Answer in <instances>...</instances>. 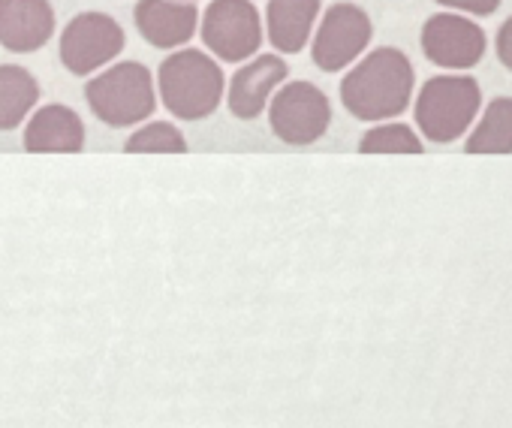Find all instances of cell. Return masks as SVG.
<instances>
[{
  "label": "cell",
  "instance_id": "cell-6",
  "mask_svg": "<svg viewBox=\"0 0 512 428\" xmlns=\"http://www.w3.org/2000/svg\"><path fill=\"white\" fill-rule=\"evenodd\" d=\"M332 124V103L314 82H287L272 94L269 127L287 145H314Z\"/></svg>",
  "mask_w": 512,
  "mask_h": 428
},
{
  "label": "cell",
  "instance_id": "cell-4",
  "mask_svg": "<svg viewBox=\"0 0 512 428\" xmlns=\"http://www.w3.org/2000/svg\"><path fill=\"white\" fill-rule=\"evenodd\" d=\"M85 100L91 112L115 130L148 121L157 109L151 70L139 61H124L94 76L85 85Z\"/></svg>",
  "mask_w": 512,
  "mask_h": 428
},
{
  "label": "cell",
  "instance_id": "cell-17",
  "mask_svg": "<svg viewBox=\"0 0 512 428\" xmlns=\"http://www.w3.org/2000/svg\"><path fill=\"white\" fill-rule=\"evenodd\" d=\"M359 151L362 154H422V136L401 121H389V124H377L371 127L362 139H359Z\"/></svg>",
  "mask_w": 512,
  "mask_h": 428
},
{
  "label": "cell",
  "instance_id": "cell-1",
  "mask_svg": "<svg viewBox=\"0 0 512 428\" xmlns=\"http://www.w3.org/2000/svg\"><path fill=\"white\" fill-rule=\"evenodd\" d=\"M413 88L416 70L410 58L395 46H383L341 79V103L359 121H392L407 112Z\"/></svg>",
  "mask_w": 512,
  "mask_h": 428
},
{
  "label": "cell",
  "instance_id": "cell-13",
  "mask_svg": "<svg viewBox=\"0 0 512 428\" xmlns=\"http://www.w3.org/2000/svg\"><path fill=\"white\" fill-rule=\"evenodd\" d=\"M22 145L31 154H76L85 148V124L64 103L43 106L28 121Z\"/></svg>",
  "mask_w": 512,
  "mask_h": 428
},
{
  "label": "cell",
  "instance_id": "cell-20",
  "mask_svg": "<svg viewBox=\"0 0 512 428\" xmlns=\"http://www.w3.org/2000/svg\"><path fill=\"white\" fill-rule=\"evenodd\" d=\"M494 52H497V61L512 73V16L500 25L497 40H494Z\"/></svg>",
  "mask_w": 512,
  "mask_h": 428
},
{
  "label": "cell",
  "instance_id": "cell-8",
  "mask_svg": "<svg viewBox=\"0 0 512 428\" xmlns=\"http://www.w3.org/2000/svg\"><path fill=\"white\" fill-rule=\"evenodd\" d=\"M419 43H422V55L434 67L449 70V73L473 70L485 58V49H488V37L473 19L461 13H449V10L425 19Z\"/></svg>",
  "mask_w": 512,
  "mask_h": 428
},
{
  "label": "cell",
  "instance_id": "cell-12",
  "mask_svg": "<svg viewBox=\"0 0 512 428\" xmlns=\"http://www.w3.org/2000/svg\"><path fill=\"white\" fill-rule=\"evenodd\" d=\"M55 34L49 0H0V46L16 55L40 52Z\"/></svg>",
  "mask_w": 512,
  "mask_h": 428
},
{
  "label": "cell",
  "instance_id": "cell-9",
  "mask_svg": "<svg viewBox=\"0 0 512 428\" xmlns=\"http://www.w3.org/2000/svg\"><path fill=\"white\" fill-rule=\"evenodd\" d=\"M124 28L106 13H79L61 34V64L73 76H88L115 61L124 49Z\"/></svg>",
  "mask_w": 512,
  "mask_h": 428
},
{
  "label": "cell",
  "instance_id": "cell-5",
  "mask_svg": "<svg viewBox=\"0 0 512 428\" xmlns=\"http://www.w3.org/2000/svg\"><path fill=\"white\" fill-rule=\"evenodd\" d=\"M199 31L205 49L223 64H241L263 49V19L250 0H211Z\"/></svg>",
  "mask_w": 512,
  "mask_h": 428
},
{
  "label": "cell",
  "instance_id": "cell-3",
  "mask_svg": "<svg viewBox=\"0 0 512 428\" xmlns=\"http://www.w3.org/2000/svg\"><path fill=\"white\" fill-rule=\"evenodd\" d=\"M482 112L479 82L467 73H440L431 76L413 106L419 133L434 145H449L461 139Z\"/></svg>",
  "mask_w": 512,
  "mask_h": 428
},
{
  "label": "cell",
  "instance_id": "cell-19",
  "mask_svg": "<svg viewBox=\"0 0 512 428\" xmlns=\"http://www.w3.org/2000/svg\"><path fill=\"white\" fill-rule=\"evenodd\" d=\"M434 4L446 7L449 13H461V16H476V19H485V16H494L500 0H434Z\"/></svg>",
  "mask_w": 512,
  "mask_h": 428
},
{
  "label": "cell",
  "instance_id": "cell-2",
  "mask_svg": "<svg viewBox=\"0 0 512 428\" xmlns=\"http://www.w3.org/2000/svg\"><path fill=\"white\" fill-rule=\"evenodd\" d=\"M157 91L172 118L205 121L220 109L226 82L220 64L211 55L199 49H178L160 64Z\"/></svg>",
  "mask_w": 512,
  "mask_h": 428
},
{
  "label": "cell",
  "instance_id": "cell-15",
  "mask_svg": "<svg viewBox=\"0 0 512 428\" xmlns=\"http://www.w3.org/2000/svg\"><path fill=\"white\" fill-rule=\"evenodd\" d=\"M40 103V82L19 64H0V130H16Z\"/></svg>",
  "mask_w": 512,
  "mask_h": 428
},
{
  "label": "cell",
  "instance_id": "cell-7",
  "mask_svg": "<svg viewBox=\"0 0 512 428\" xmlns=\"http://www.w3.org/2000/svg\"><path fill=\"white\" fill-rule=\"evenodd\" d=\"M371 37H374L371 16L362 7L341 0V4H332L326 10L311 46V58L323 73H341L365 55Z\"/></svg>",
  "mask_w": 512,
  "mask_h": 428
},
{
  "label": "cell",
  "instance_id": "cell-16",
  "mask_svg": "<svg viewBox=\"0 0 512 428\" xmlns=\"http://www.w3.org/2000/svg\"><path fill=\"white\" fill-rule=\"evenodd\" d=\"M467 154H512V97H494L464 145Z\"/></svg>",
  "mask_w": 512,
  "mask_h": 428
},
{
  "label": "cell",
  "instance_id": "cell-10",
  "mask_svg": "<svg viewBox=\"0 0 512 428\" xmlns=\"http://www.w3.org/2000/svg\"><path fill=\"white\" fill-rule=\"evenodd\" d=\"M287 61L281 55H256L250 64H244L232 82H229V112L241 121H253L260 118L272 100V94L287 82Z\"/></svg>",
  "mask_w": 512,
  "mask_h": 428
},
{
  "label": "cell",
  "instance_id": "cell-18",
  "mask_svg": "<svg viewBox=\"0 0 512 428\" xmlns=\"http://www.w3.org/2000/svg\"><path fill=\"white\" fill-rule=\"evenodd\" d=\"M187 148L190 145H187L184 133L178 127H172L169 121H154V124L139 127L124 145V151H130V154H184Z\"/></svg>",
  "mask_w": 512,
  "mask_h": 428
},
{
  "label": "cell",
  "instance_id": "cell-14",
  "mask_svg": "<svg viewBox=\"0 0 512 428\" xmlns=\"http://www.w3.org/2000/svg\"><path fill=\"white\" fill-rule=\"evenodd\" d=\"M320 0H269L266 7V25H269V43L281 55H299L317 25Z\"/></svg>",
  "mask_w": 512,
  "mask_h": 428
},
{
  "label": "cell",
  "instance_id": "cell-11",
  "mask_svg": "<svg viewBox=\"0 0 512 428\" xmlns=\"http://www.w3.org/2000/svg\"><path fill=\"white\" fill-rule=\"evenodd\" d=\"M133 19L148 46L181 49L196 34L199 10L190 0H139Z\"/></svg>",
  "mask_w": 512,
  "mask_h": 428
}]
</instances>
